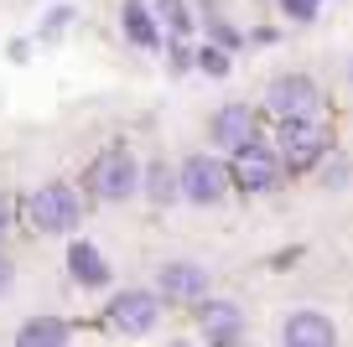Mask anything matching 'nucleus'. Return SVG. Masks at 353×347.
<instances>
[{
  "mask_svg": "<svg viewBox=\"0 0 353 347\" xmlns=\"http://www.w3.org/2000/svg\"><path fill=\"white\" fill-rule=\"evenodd\" d=\"M213 140L229 145V151L254 145V140H260V120H254V109H244V104L219 109V114H213Z\"/></svg>",
  "mask_w": 353,
  "mask_h": 347,
  "instance_id": "7",
  "label": "nucleus"
},
{
  "mask_svg": "<svg viewBox=\"0 0 353 347\" xmlns=\"http://www.w3.org/2000/svg\"><path fill=\"white\" fill-rule=\"evenodd\" d=\"M234 182L244 187V192H270V187L281 182V161L265 145H244L239 156H234Z\"/></svg>",
  "mask_w": 353,
  "mask_h": 347,
  "instance_id": "5",
  "label": "nucleus"
},
{
  "mask_svg": "<svg viewBox=\"0 0 353 347\" xmlns=\"http://www.w3.org/2000/svg\"><path fill=\"white\" fill-rule=\"evenodd\" d=\"M281 156H286V166L307 171V166L322 156V130L312 120H286V130H281Z\"/></svg>",
  "mask_w": 353,
  "mask_h": 347,
  "instance_id": "8",
  "label": "nucleus"
},
{
  "mask_svg": "<svg viewBox=\"0 0 353 347\" xmlns=\"http://www.w3.org/2000/svg\"><path fill=\"white\" fill-rule=\"evenodd\" d=\"M208 291V275L198 270V264H161V295H172V301H198V295Z\"/></svg>",
  "mask_w": 353,
  "mask_h": 347,
  "instance_id": "10",
  "label": "nucleus"
},
{
  "mask_svg": "<svg viewBox=\"0 0 353 347\" xmlns=\"http://www.w3.org/2000/svg\"><path fill=\"white\" fill-rule=\"evenodd\" d=\"M343 182H348V161H343V156H338V161L327 166V187H343Z\"/></svg>",
  "mask_w": 353,
  "mask_h": 347,
  "instance_id": "19",
  "label": "nucleus"
},
{
  "mask_svg": "<svg viewBox=\"0 0 353 347\" xmlns=\"http://www.w3.org/2000/svg\"><path fill=\"white\" fill-rule=\"evenodd\" d=\"M11 280H16V270H11V260H6V254H0V295L11 291Z\"/></svg>",
  "mask_w": 353,
  "mask_h": 347,
  "instance_id": "20",
  "label": "nucleus"
},
{
  "mask_svg": "<svg viewBox=\"0 0 353 347\" xmlns=\"http://www.w3.org/2000/svg\"><path fill=\"white\" fill-rule=\"evenodd\" d=\"M281 6H286V16H291V21H312L322 0H281Z\"/></svg>",
  "mask_w": 353,
  "mask_h": 347,
  "instance_id": "16",
  "label": "nucleus"
},
{
  "mask_svg": "<svg viewBox=\"0 0 353 347\" xmlns=\"http://www.w3.org/2000/svg\"><path fill=\"white\" fill-rule=\"evenodd\" d=\"M68 264H73V280L78 285H104V280H110V264L99 260L94 244H73V249H68Z\"/></svg>",
  "mask_w": 353,
  "mask_h": 347,
  "instance_id": "13",
  "label": "nucleus"
},
{
  "mask_svg": "<svg viewBox=\"0 0 353 347\" xmlns=\"http://www.w3.org/2000/svg\"><path fill=\"white\" fill-rule=\"evenodd\" d=\"M141 187V166H135V156L125 151V145H110V151L94 156V166H88V192L104 197V202H125V197Z\"/></svg>",
  "mask_w": 353,
  "mask_h": 347,
  "instance_id": "1",
  "label": "nucleus"
},
{
  "mask_svg": "<svg viewBox=\"0 0 353 347\" xmlns=\"http://www.w3.org/2000/svg\"><path fill=\"white\" fill-rule=\"evenodd\" d=\"M332 342H338V332H332V322L322 311L286 316V347H332Z\"/></svg>",
  "mask_w": 353,
  "mask_h": 347,
  "instance_id": "9",
  "label": "nucleus"
},
{
  "mask_svg": "<svg viewBox=\"0 0 353 347\" xmlns=\"http://www.w3.org/2000/svg\"><path fill=\"white\" fill-rule=\"evenodd\" d=\"M6 228H11V197L0 192V233H6Z\"/></svg>",
  "mask_w": 353,
  "mask_h": 347,
  "instance_id": "21",
  "label": "nucleus"
},
{
  "mask_svg": "<svg viewBox=\"0 0 353 347\" xmlns=\"http://www.w3.org/2000/svg\"><path fill=\"white\" fill-rule=\"evenodd\" d=\"M239 311H234V306L229 301H213L208 306V311H203V332H208V342L213 347H234V342H239Z\"/></svg>",
  "mask_w": 353,
  "mask_h": 347,
  "instance_id": "11",
  "label": "nucleus"
},
{
  "mask_svg": "<svg viewBox=\"0 0 353 347\" xmlns=\"http://www.w3.org/2000/svg\"><path fill=\"white\" fill-rule=\"evenodd\" d=\"M145 192L156 197V202H166V197L176 192V182H172V171H166V166H151V187H145Z\"/></svg>",
  "mask_w": 353,
  "mask_h": 347,
  "instance_id": "15",
  "label": "nucleus"
},
{
  "mask_svg": "<svg viewBox=\"0 0 353 347\" xmlns=\"http://www.w3.org/2000/svg\"><path fill=\"white\" fill-rule=\"evenodd\" d=\"M265 104L276 109L281 120H307L312 109H317V83L307 73H281L276 83L265 88Z\"/></svg>",
  "mask_w": 353,
  "mask_h": 347,
  "instance_id": "3",
  "label": "nucleus"
},
{
  "mask_svg": "<svg viewBox=\"0 0 353 347\" xmlns=\"http://www.w3.org/2000/svg\"><path fill=\"white\" fill-rule=\"evenodd\" d=\"M161 11H166V21H172L176 32H188V11H182L176 0H161Z\"/></svg>",
  "mask_w": 353,
  "mask_h": 347,
  "instance_id": "18",
  "label": "nucleus"
},
{
  "mask_svg": "<svg viewBox=\"0 0 353 347\" xmlns=\"http://www.w3.org/2000/svg\"><path fill=\"white\" fill-rule=\"evenodd\" d=\"M176 182H182V192H188L192 202H219V197L229 192V171H223L213 156H192Z\"/></svg>",
  "mask_w": 353,
  "mask_h": 347,
  "instance_id": "4",
  "label": "nucleus"
},
{
  "mask_svg": "<svg viewBox=\"0 0 353 347\" xmlns=\"http://www.w3.org/2000/svg\"><path fill=\"white\" fill-rule=\"evenodd\" d=\"M32 223L42 233H73L78 228V192L63 182H47L42 192L32 197Z\"/></svg>",
  "mask_w": 353,
  "mask_h": 347,
  "instance_id": "2",
  "label": "nucleus"
},
{
  "mask_svg": "<svg viewBox=\"0 0 353 347\" xmlns=\"http://www.w3.org/2000/svg\"><path fill=\"white\" fill-rule=\"evenodd\" d=\"M125 32H130L135 47H156V26H151V11L141 0H125Z\"/></svg>",
  "mask_w": 353,
  "mask_h": 347,
  "instance_id": "14",
  "label": "nucleus"
},
{
  "mask_svg": "<svg viewBox=\"0 0 353 347\" xmlns=\"http://www.w3.org/2000/svg\"><path fill=\"white\" fill-rule=\"evenodd\" d=\"M203 73H213V78H219V73H229V57H223L219 47H208V52H203Z\"/></svg>",
  "mask_w": 353,
  "mask_h": 347,
  "instance_id": "17",
  "label": "nucleus"
},
{
  "mask_svg": "<svg viewBox=\"0 0 353 347\" xmlns=\"http://www.w3.org/2000/svg\"><path fill=\"white\" fill-rule=\"evenodd\" d=\"M156 295H145V291H125V295H114V306H110V326L114 332H130V337H141V332H151L156 326Z\"/></svg>",
  "mask_w": 353,
  "mask_h": 347,
  "instance_id": "6",
  "label": "nucleus"
},
{
  "mask_svg": "<svg viewBox=\"0 0 353 347\" xmlns=\"http://www.w3.org/2000/svg\"><path fill=\"white\" fill-rule=\"evenodd\" d=\"M16 347H68V322L63 316H32L16 332Z\"/></svg>",
  "mask_w": 353,
  "mask_h": 347,
  "instance_id": "12",
  "label": "nucleus"
}]
</instances>
